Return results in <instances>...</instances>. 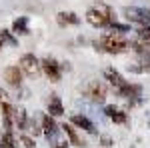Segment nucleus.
<instances>
[{
    "label": "nucleus",
    "mask_w": 150,
    "mask_h": 148,
    "mask_svg": "<svg viewBox=\"0 0 150 148\" xmlns=\"http://www.w3.org/2000/svg\"><path fill=\"white\" fill-rule=\"evenodd\" d=\"M94 46L96 50H102V52H108V54H122L128 50V42L126 38L118 32H106V34L100 36V40H94Z\"/></svg>",
    "instance_id": "1"
},
{
    "label": "nucleus",
    "mask_w": 150,
    "mask_h": 148,
    "mask_svg": "<svg viewBox=\"0 0 150 148\" xmlns=\"http://www.w3.org/2000/svg\"><path fill=\"white\" fill-rule=\"evenodd\" d=\"M86 20L88 24H92L94 28H110L114 20V10L106 4H94L86 12Z\"/></svg>",
    "instance_id": "2"
},
{
    "label": "nucleus",
    "mask_w": 150,
    "mask_h": 148,
    "mask_svg": "<svg viewBox=\"0 0 150 148\" xmlns=\"http://www.w3.org/2000/svg\"><path fill=\"white\" fill-rule=\"evenodd\" d=\"M124 18L132 24H138V26H148L150 22V10L148 8H140V6H126L124 8Z\"/></svg>",
    "instance_id": "3"
},
{
    "label": "nucleus",
    "mask_w": 150,
    "mask_h": 148,
    "mask_svg": "<svg viewBox=\"0 0 150 148\" xmlns=\"http://www.w3.org/2000/svg\"><path fill=\"white\" fill-rule=\"evenodd\" d=\"M104 78L108 80V82H110V86L118 92V96H122L124 90L130 86V82H126L124 76H122L118 70H114V68H106V70H104Z\"/></svg>",
    "instance_id": "4"
},
{
    "label": "nucleus",
    "mask_w": 150,
    "mask_h": 148,
    "mask_svg": "<svg viewBox=\"0 0 150 148\" xmlns=\"http://www.w3.org/2000/svg\"><path fill=\"white\" fill-rule=\"evenodd\" d=\"M40 66H42V72L50 78V82H58V80L62 78V66H60L52 56L42 58V60H40Z\"/></svg>",
    "instance_id": "5"
},
{
    "label": "nucleus",
    "mask_w": 150,
    "mask_h": 148,
    "mask_svg": "<svg viewBox=\"0 0 150 148\" xmlns=\"http://www.w3.org/2000/svg\"><path fill=\"white\" fill-rule=\"evenodd\" d=\"M20 68H22V72L26 76H36L42 70V66H40V62H38V58L34 54H24L20 58Z\"/></svg>",
    "instance_id": "6"
},
{
    "label": "nucleus",
    "mask_w": 150,
    "mask_h": 148,
    "mask_svg": "<svg viewBox=\"0 0 150 148\" xmlns=\"http://www.w3.org/2000/svg\"><path fill=\"white\" fill-rule=\"evenodd\" d=\"M86 94L92 100H96V102H102L104 98H106V86H104L102 82H98V80H92L86 86Z\"/></svg>",
    "instance_id": "7"
},
{
    "label": "nucleus",
    "mask_w": 150,
    "mask_h": 148,
    "mask_svg": "<svg viewBox=\"0 0 150 148\" xmlns=\"http://www.w3.org/2000/svg\"><path fill=\"white\" fill-rule=\"evenodd\" d=\"M2 74L10 86H20V82H22V68L20 66H6Z\"/></svg>",
    "instance_id": "8"
},
{
    "label": "nucleus",
    "mask_w": 150,
    "mask_h": 148,
    "mask_svg": "<svg viewBox=\"0 0 150 148\" xmlns=\"http://www.w3.org/2000/svg\"><path fill=\"white\" fill-rule=\"evenodd\" d=\"M56 22L60 24V26H76V24L80 22V18L74 14V12L70 10H62L56 14Z\"/></svg>",
    "instance_id": "9"
},
{
    "label": "nucleus",
    "mask_w": 150,
    "mask_h": 148,
    "mask_svg": "<svg viewBox=\"0 0 150 148\" xmlns=\"http://www.w3.org/2000/svg\"><path fill=\"white\" fill-rule=\"evenodd\" d=\"M42 132H44L48 138L56 136L58 126H56V122H54V116H50V114H44V116H42Z\"/></svg>",
    "instance_id": "10"
},
{
    "label": "nucleus",
    "mask_w": 150,
    "mask_h": 148,
    "mask_svg": "<svg viewBox=\"0 0 150 148\" xmlns=\"http://www.w3.org/2000/svg\"><path fill=\"white\" fill-rule=\"evenodd\" d=\"M70 122L74 126H78V128H82V130H86V132H90V134H94L96 132V128H94V124L86 118V116H82V114H74L72 118H70Z\"/></svg>",
    "instance_id": "11"
},
{
    "label": "nucleus",
    "mask_w": 150,
    "mask_h": 148,
    "mask_svg": "<svg viewBox=\"0 0 150 148\" xmlns=\"http://www.w3.org/2000/svg\"><path fill=\"white\" fill-rule=\"evenodd\" d=\"M28 116H26V110L24 108H14V126L18 130H28Z\"/></svg>",
    "instance_id": "12"
},
{
    "label": "nucleus",
    "mask_w": 150,
    "mask_h": 148,
    "mask_svg": "<svg viewBox=\"0 0 150 148\" xmlns=\"http://www.w3.org/2000/svg\"><path fill=\"white\" fill-rule=\"evenodd\" d=\"M104 112H106V116H108L110 120H114L116 124H124V122H126V112H122V110L116 108V106H106Z\"/></svg>",
    "instance_id": "13"
},
{
    "label": "nucleus",
    "mask_w": 150,
    "mask_h": 148,
    "mask_svg": "<svg viewBox=\"0 0 150 148\" xmlns=\"http://www.w3.org/2000/svg\"><path fill=\"white\" fill-rule=\"evenodd\" d=\"M62 130H64V134L68 136V140H70L72 146H84V142L78 138V134H76V130H74L72 124H66V122H64V124H62Z\"/></svg>",
    "instance_id": "14"
},
{
    "label": "nucleus",
    "mask_w": 150,
    "mask_h": 148,
    "mask_svg": "<svg viewBox=\"0 0 150 148\" xmlns=\"http://www.w3.org/2000/svg\"><path fill=\"white\" fill-rule=\"evenodd\" d=\"M48 112L50 116H62L64 114V106H62V100L58 96H52L50 102H48Z\"/></svg>",
    "instance_id": "15"
},
{
    "label": "nucleus",
    "mask_w": 150,
    "mask_h": 148,
    "mask_svg": "<svg viewBox=\"0 0 150 148\" xmlns=\"http://www.w3.org/2000/svg\"><path fill=\"white\" fill-rule=\"evenodd\" d=\"M12 32H14V34H28V18H26V16H20L18 20H14Z\"/></svg>",
    "instance_id": "16"
},
{
    "label": "nucleus",
    "mask_w": 150,
    "mask_h": 148,
    "mask_svg": "<svg viewBox=\"0 0 150 148\" xmlns=\"http://www.w3.org/2000/svg\"><path fill=\"white\" fill-rule=\"evenodd\" d=\"M0 148H16V140L12 132H4L0 136Z\"/></svg>",
    "instance_id": "17"
},
{
    "label": "nucleus",
    "mask_w": 150,
    "mask_h": 148,
    "mask_svg": "<svg viewBox=\"0 0 150 148\" xmlns=\"http://www.w3.org/2000/svg\"><path fill=\"white\" fill-rule=\"evenodd\" d=\"M136 40L144 42V44L150 46V26H142L138 32H136Z\"/></svg>",
    "instance_id": "18"
},
{
    "label": "nucleus",
    "mask_w": 150,
    "mask_h": 148,
    "mask_svg": "<svg viewBox=\"0 0 150 148\" xmlns=\"http://www.w3.org/2000/svg\"><path fill=\"white\" fill-rule=\"evenodd\" d=\"M4 42H8V44H16V40L10 36L8 30H0V44H4Z\"/></svg>",
    "instance_id": "19"
},
{
    "label": "nucleus",
    "mask_w": 150,
    "mask_h": 148,
    "mask_svg": "<svg viewBox=\"0 0 150 148\" xmlns=\"http://www.w3.org/2000/svg\"><path fill=\"white\" fill-rule=\"evenodd\" d=\"M110 30H112V32H118V34H122V32H130V28H128L126 24H118V22H114L112 24V26H110Z\"/></svg>",
    "instance_id": "20"
},
{
    "label": "nucleus",
    "mask_w": 150,
    "mask_h": 148,
    "mask_svg": "<svg viewBox=\"0 0 150 148\" xmlns=\"http://www.w3.org/2000/svg\"><path fill=\"white\" fill-rule=\"evenodd\" d=\"M20 142H22L26 148H34V140H32L30 136H26V134H22V136H20Z\"/></svg>",
    "instance_id": "21"
},
{
    "label": "nucleus",
    "mask_w": 150,
    "mask_h": 148,
    "mask_svg": "<svg viewBox=\"0 0 150 148\" xmlns=\"http://www.w3.org/2000/svg\"><path fill=\"white\" fill-rule=\"evenodd\" d=\"M4 96H6V92H4L2 88H0V110H2V106L6 104V100H4Z\"/></svg>",
    "instance_id": "22"
},
{
    "label": "nucleus",
    "mask_w": 150,
    "mask_h": 148,
    "mask_svg": "<svg viewBox=\"0 0 150 148\" xmlns=\"http://www.w3.org/2000/svg\"><path fill=\"white\" fill-rule=\"evenodd\" d=\"M56 148H68V146H66V142H58Z\"/></svg>",
    "instance_id": "23"
}]
</instances>
